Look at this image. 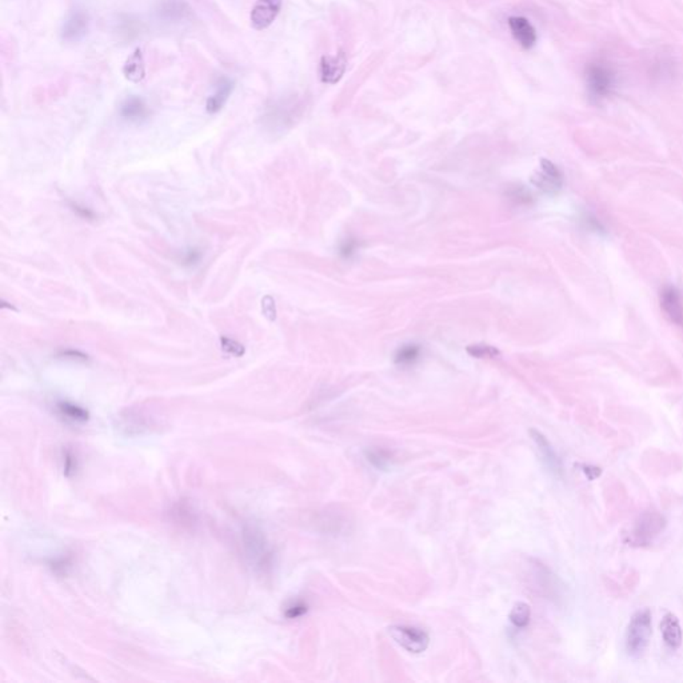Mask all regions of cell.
<instances>
[{
	"mask_svg": "<svg viewBox=\"0 0 683 683\" xmlns=\"http://www.w3.org/2000/svg\"><path fill=\"white\" fill-rule=\"evenodd\" d=\"M666 527V519L660 511L646 510L634 522L629 534H626V543L633 547H647L662 534Z\"/></svg>",
	"mask_w": 683,
	"mask_h": 683,
	"instance_id": "cell-1",
	"label": "cell"
},
{
	"mask_svg": "<svg viewBox=\"0 0 683 683\" xmlns=\"http://www.w3.org/2000/svg\"><path fill=\"white\" fill-rule=\"evenodd\" d=\"M586 87L593 102L600 103L613 94L617 84L615 71L604 62L590 63L586 68Z\"/></svg>",
	"mask_w": 683,
	"mask_h": 683,
	"instance_id": "cell-2",
	"label": "cell"
},
{
	"mask_svg": "<svg viewBox=\"0 0 683 683\" xmlns=\"http://www.w3.org/2000/svg\"><path fill=\"white\" fill-rule=\"evenodd\" d=\"M651 613L649 609L637 611L627 626L626 631V651L633 658H640L649 646L651 638Z\"/></svg>",
	"mask_w": 683,
	"mask_h": 683,
	"instance_id": "cell-3",
	"label": "cell"
},
{
	"mask_svg": "<svg viewBox=\"0 0 683 683\" xmlns=\"http://www.w3.org/2000/svg\"><path fill=\"white\" fill-rule=\"evenodd\" d=\"M389 634L400 647L414 654L423 653L430 643L427 633L413 626H391Z\"/></svg>",
	"mask_w": 683,
	"mask_h": 683,
	"instance_id": "cell-4",
	"label": "cell"
},
{
	"mask_svg": "<svg viewBox=\"0 0 683 683\" xmlns=\"http://www.w3.org/2000/svg\"><path fill=\"white\" fill-rule=\"evenodd\" d=\"M531 183L542 192L554 195L563 187V175L553 162L542 159L540 166L531 176Z\"/></svg>",
	"mask_w": 683,
	"mask_h": 683,
	"instance_id": "cell-5",
	"label": "cell"
},
{
	"mask_svg": "<svg viewBox=\"0 0 683 683\" xmlns=\"http://www.w3.org/2000/svg\"><path fill=\"white\" fill-rule=\"evenodd\" d=\"M660 303L667 319L678 327L683 329V296L682 292L675 286H664L661 295Z\"/></svg>",
	"mask_w": 683,
	"mask_h": 683,
	"instance_id": "cell-6",
	"label": "cell"
},
{
	"mask_svg": "<svg viewBox=\"0 0 683 683\" xmlns=\"http://www.w3.org/2000/svg\"><path fill=\"white\" fill-rule=\"evenodd\" d=\"M283 0H256L251 10V26L258 30H266L276 19L281 12Z\"/></svg>",
	"mask_w": 683,
	"mask_h": 683,
	"instance_id": "cell-7",
	"label": "cell"
},
{
	"mask_svg": "<svg viewBox=\"0 0 683 683\" xmlns=\"http://www.w3.org/2000/svg\"><path fill=\"white\" fill-rule=\"evenodd\" d=\"M90 17L84 10L72 11L63 21L61 35L65 42H79L88 32Z\"/></svg>",
	"mask_w": 683,
	"mask_h": 683,
	"instance_id": "cell-8",
	"label": "cell"
},
{
	"mask_svg": "<svg viewBox=\"0 0 683 683\" xmlns=\"http://www.w3.org/2000/svg\"><path fill=\"white\" fill-rule=\"evenodd\" d=\"M530 435L538 447L539 454H540L542 462L546 466V469L554 476L560 478L563 476L562 460L557 454V451L554 450V447L551 446V443L547 440V438L542 433H539L538 430H530Z\"/></svg>",
	"mask_w": 683,
	"mask_h": 683,
	"instance_id": "cell-9",
	"label": "cell"
},
{
	"mask_svg": "<svg viewBox=\"0 0 683 683\" xmlns=\"http://www.w3.org/2000/svg\"><path fill=\"white\" fill-rule=\"evenodd\" d=\"M347 68V57L343 51L335 57L325 55L320 61V81L326 84H336L345 75Z\"/></svg>",
	"mask_w": 683,
	"mask_h": 683,
	"instance_id": "cell-10",
	"label": "cell"
},
{
	"mask_svg": "<svg viewBox=\"0 0 683 683\" xmlns=\"http://www.w3.org/2000/svg\"><path fill=\"white\" fill-rule=\"evenodd\" d=\"M509 27L513 34V38L517 41L518 44L524 48L530 50L536 45L537 43V31L533 27V24L523 17H511L509 19Z\"/></svg>",
	"mask_w": 683,
	"mask_h": 683,
	"instance_id": "cell-11",
	"label": "cell"
},
{
	"mask_svg": "<svg viewBox=\"0 0 683 683\" xmlns=\"http://www.w3.org/2000/svg\"><path fill=\"white\" fill-rule=\"evenodd\" d=\"M663 641L671 649L677 650L681 647L683 641L682 627L680 620L673 613H666L661 622Z\"/></svg>",
	"mask_w": 683,
	"mask_h": 683,
	"instance_id": "cell-12",
	"label": "cell"
},
{
	"mask_svg": "<svg viewBox=\"0 0 683 683\" xmlns=\"http://www.w3.org/2000/svg\"><path fill=\"white\" fill-rule=\"evenodd\" d=\"M121 116L127 122H142L148 116V107L145 101L138 95H131L125 98L119 108Z\"/></svg>",
	"mask_w": 683,
	"mask_h": 683,
	"instance_id": "cell-13",
	"label": "cell"
},
{
	"mask_svg": "<svg viewBox=\"0 0 683 683\" xmlns=\"http://www.w3.org/2000/svg\"><path fill=\"white\" fill-rule=\"evenodd\" d=\"M125 79L132 83H141L145 78V58L141 48H135L134 52L125 59L123 65Z\"/></svg>",
	"mask_w": 683,
	"mask_h": 683,
	"instance_id": "cell-14",
	"label": "cell"
},
{
	"mask_svg": "<svg viewBox=\"0 0 683 683\" xmlns=\"http://www.w3.org/2000/svg\"><path fill=\"white\" fill-rule=\"evenodd\" d=\"M232 90H234V82L228 78H222L215 85V92L208 96L206 102L208 114L219 112L227 102L228 96L231 95Z\"/></svg>",
	"mask_w": 683,
	"mask_h": 683,
	"instance_id": "cell-15",
	"label": "cell"
},
{
	"mask_svg": "<svg viewBox=\"0 0 683 683\" xmlns=\"http://www.w3.org/2000/svg\"><path fill=\"white\" fill-rule=\"evenodd\" d=\"M246 537H247V540H246L247 544L246 546L249 547L251 557L256 559V563L258 564L267 566L271 554H269L266 539L263 538V536L259 531H256V530L247 531L246 533Z\"/></svg>",
	"mask_w": 683,
	"mask_h": 683,
	"instance_id": "cell-16",
	"label": "cell"
},
{
	"mask_svg": "<svg viewBox=\"0 0 683 683\" xmlns=\"http://www.w3.org/2000/svg\"><path fill=\"white\" fill-rule=\"evenodd\" d=\"M190 14V8L183 0H165L158 8L159 18L165 21H176L185 19Z\"/></svg>",
	"mask_w": 683,
	"mask_h": 683,
	"instance_id": "cell-17",
	"label": "cell"
},
{
	"mask_svg": "<svg viewBox=\"0 0 683 683\" xmlns=\"http://www.w3.org/2000/svg\"><path fill=\"white\" fill-rule=\"evenodd\" d=\"M422 346L418 343H406L400 346L394 355V362L395 365L400 367H410L414 366L415 363L419 362L422 358Z\"/></svg>",
	"mask_w": 683,
	"mask_h": 683,
	"instance_id": "cell-18",
	"label": "cell"
},
{
	"mask_svg": "<svg viewBox=\"0 0 683 683\" xmlns=\"http://www.w3.org/2000/svg\"><path fill=\"white\" fill-rule=\"evenodd\" d=\"M57 411L62 418L67 419V420H71V422L83 423L85 420H88V411L83 407H81L75 403H71V402H65V400L58 402L57 403Z\"/></svg>",
	"mask_w": 683,
	"mask_h": 683,
	"instance_id": "cell-19",
	"label": "cell"
},
{
	"mask_svg": "<svg viewBox=\"0 0 683 683\" xmlns=\"http://www.w3.org/2000/svg\"><path fill=\"white\" fill-rule=\"evenodd\" d=\"M530 618H531V610L527 603L518 602L514 604L510 613V621L518 629L526 627L530 623Z\"/></svg>",
	"mask_w": 683,
	"mask_h": 683,
	"instance_id": "cell-20",
	"label": "cell"
},
{
	"mask_svg": "<svg viewBox=\"0 0 683 683\" xmlns=\"http://www.w3.org/2000/svg\"><path fill=\"white\" fill-rule=\"evenodd\" d=\"M362 247V242L355 236H346L338 246V254L343 259H351Z\"/></svg>",
	"mask_w": 683,
	"mask_h": 683,
	"instance_id": "cell-21",
	"label": "cell"
},
{
	"mask_svg": "<svg viewBox=\"0 0 683 683\" xmlns=\"http://www.w3.org/2000/svg\"><path fill=\"white\" fill-rule=\"evenodd\" d=\"M367 460L373 465L374 467L379 470H386L391 465V456L387 451L379 450V449H370L366 451Z\"/></svg>",
	"mask_w": 683,
	"mask_h": 683,
	"instance_id": "cell-22",
	"label": "cell"
},
{
	"mask_svg": "<svg viewBox=\"0 0 683 683\" xmlns=\"http://www.w3.org/2000/svg\"><path fill=\"white\" fill-rule=\"evenodd\" d=\"M466 351L473 358H478V359H485V358L494 359L500 355L498 349L493 347V346H489V345H471V346L466 347Z\"/></svg>",
	"mask_w": 683,
	"mask_h": 683,
	"instance_id": "cell-23",
	"label": "cell"
},
{
	"mask_svg": "<svg viewBox=\"0 0 683 683\" xmlns=\"http://www.w3.org/2000/svg\"><path fill=\"white\" fill-rule=\"evenodd\" d=\"M507 196L517 205H529L533 201V195L523 186H516L509 190Z\"/></svg>",
	"mask_w": 683,
	"mask_h": 683,
	"instance_id": "cell-24",
	"label": "cell"
},
{
	"mask_svg": "<svg viewBox=\"0 0 683 683\" xmlns=\"http://www.w3.org/2000/svg\"><path fill=\"white\" fill-rule=\"evenodd\" d=\"M221 345H222L223 351L227 352L230 355H234V356H242L246 351V349L239 342L230 339L227 336L221 338Z\"/></svg>",
	"mask_w": 683,
	"mask_h": 683,
	"instance_id": "cell-25",
	"label": "cell"
},
{
	"mask_svg": "<svg viewBox=\"0 0 683 683\" xmlns=\"http://www.w3.org/2000/svg\"><path fill=\"white\" fill-rule=\"evenodd\" d=\"M309 610V606L305 603V602H294L291 603L290 606L286 609L285 611V615L286 618H290V620H296V618H300L302 615H305Z\"/></svg>",
	"mask_w": 683,
	"mask_h": 683,
	"instance_id": "cell-26",
	"label": "cell"
},
{
	"mask_svg": "<svg viewBox=\"0 0 683 683\" xmlns=\"http://www.w3.org/2000/svg\"><path fill=\"white\" fill-rule=\"evenodd\" d=\"M201 256H202V254H201L199 249H188V251H186L183 254V256H182V265L183 266H194V265H196L199 262Z\"/></svg>",
	"mask_w": 683,
	"mask_h": 683,
	"instance_id": "cell-27",
	"label": "cell"
},
{
	"mask_svg": "<svg viewBox=\"0 0 683 683\" xmlns=\"http://www.w3.org/2000/svg\"><path fill=\"white\" fill-rule=\"evenodd\" d=\"M77 471V458L71 451H65L64 454V474L71 476Z\"/></svg>",
	"mask_w": 683,
	"mask_h": 683,
	"instance_id": "cell-28",
	"label": "cell"
},
{
	"mask_svg": "<svg viewBox=\"0 0 683 683\" xmlns=\"http://www.w3.org/2000/svg\"><path fill=\"white\" fill-rule=\"evenodd\" d=\"M70 207L71 210L78 215L81 216L82 219H87V221H92L95 219V214L91 208L84 207L82 205H78V203H70Z\"/></svg>",
	"mask_w": 683,
	"mask_h": 683,
	"instance_id": "cell-29",
	"label": "cell"
},
{
	"mask_svg": "<svg viewBox=\"0 0 683 683\" xmlns=\"http://www.w3.org/2000/svg\"><path fill=\"white\" fill-rule=\"evenodd\" d=\"M580 469V471L586 476V478L589 480H594L597 478H600V474H602V469L600 467H597V466H593V465H577Z\"/></svg>",
	"mask_w": 683,
	"mask_h": 683,
	"instance_id": "cell-30",
	"label": "cell"
},
{
	"mask_svg": "<svg viewBox=\"0 0 683 683\" xmlns=\"http://www.w3.org/2000/svg\"><path fill=\"white\" fill-rule=\"evenodd\" d=\"M59 356L64 358V359L77 360V362H85V360H88V356L85 354L78 351V350H72V349L63 350V351L59 352Z\"/></svg>",
	"mask_w": 683,
	"mask_h": 683,
	"instance_id": "cell-31",
	"label": "cell"
},
{
	"mask_svg": "<svg viewBox=\"0 0 683 683\" xmlns=\"http://www.w3.org/2000/svg\"><path fill=\"white\" fill-rule=\"evenodd\" d=\"M262 307H263V312L265 315L274 320L275 319V315H276V309H275V302L271 296H265L263 298V302H262Z\"/></svg>",
	"mask_w": 683,
	"mask_h": 683,
	"instance_id": "cell-32",
	"label": "cell"
}]
</instances>
